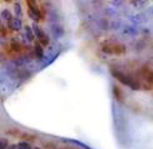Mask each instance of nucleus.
Returning <instances> with one entry per match:
<instances>
[{
  "label": "nucleus",
  "instance_id": "12",
  "mask_svg": "<svg viewBox=\"0 0 153 149\" xmlns=\"http://www.w3.org/2000/svg\"><path fill=\"white\" fill-rule=\"evenodd\" d=\"M1 144H0V149H8V147H10V145H8V141H7V139H4V137H3L1 139Z\"/></svg>",
  "mask_w": 153,
  "mask_h": 149
},
{
  "label": "nucleus",
  "instance_id": "16",
  "mask_svg": "<svg viewBox=\"0 0 153 149\" xmlns=\"http://www.w3.org/2000/svg\"><path fill=\"white\" fill-rule=\"evenodd\" d=\"M149 13H152V15H153V7L151 8V10H149Z\"/></svg>",
  "mask_w": 153,
  "mask_h": 149
},
{
  "label": "nucleus",
  "instance_id": "11",
  "mask_svg": "<svg viewBox=\"0 0 153 149\" xmlns=\"http://www.w3.org/2000/svg\"><path fill=\"white\" fill-rule=\"evenodd\" d=\"M13 10H15V13H16V16H18L19 19H20V16H22V8H20V5L19 4H15V7H13Z\"/></svg>",
  "mask_w": 153,
  "mask_h": 149
},
{
  "label": "nucleus",
  "instance_id": "15",
  "mask_svg": "<svg viewBox=\"0 0 153 149\" xmlns=\"http://www.w3.org/2000/svg\"><path fill=\"white\" fill-rule=\"evenodd\" d=\"M8 149H18V145H10Z\"/></svg>",
  "mask_w": 153,
  "mask_h": 149
},
{
  "label": "nucleus",
  "instance_id": "1",
  "mask_svg": "<svg viewBox=\"0 0 153 149\" xmlns=\"http://www.w3.org/2000/svg\"><path fill=\"white\" fill-rule=\"evenodd\" d=\"M111 74H113V77L116 78V79H118L120 82H122L124 85H126V86H129V87L134 89V90H137V89L140 87V86L136 83L134 79H132L130 77H128V75L122 74V73H117V70H111Z\"/></svg>",
  "mask_w": 153,
  "mask_h": 149
},
{
  "label": "nucleus",
  "instance_id": "8",
  "mask_svg": "<svg viewBox=\"0 0 153 149\" xmlns=\"http://www.w3.org/2000/svg\"><path fill=\"white\" fill-rule=\"evenodd\" d=\"M35 54H36L38 58H43V48L40 44H36L35 46Z\"/></svg>",
  "mask_w": 153,
  "mask_h": 149
},
{
  "label": "nucleus",
  "instance_id": "5",
  "mask_svg": "<svg viewBox=\"0 0 153 149\" xmlns=\"http://www.w3.org/2000/svg\"><path fill=\"white\" fill-rule=\"evenodd\" d=\"M27 4H28V8H30V12H32L35 16H36L38 19H43L42 18V13H40V11H39V8L36 7V3L35 1H27Z\"/></svg>",
  "mask_w": 153,
  "mask_h": 149
},
{
  "label": "nucleus",
  "instance_id": "7",
  "mask_svg": "<svg viewBox=\"0 0 153 149\" xmlns=\"http://www.w3.org/2000/svg\"><path fill=\"white\" fill-rule=\"evenodd\" d=\"M1 19H4V20H12V13H11V11H8V10H3L1 11Z\"/></svg>",
  "mask_w": 153,
  "mask_h": 149
},
{
  "label": "nucleus",
  "instance_id": "10",
  "mask_svg": "<svg viewBox=\"0 0 153 149\" xmlns=\"http://www.w3.org/2000/svg\"><path fill=\"white\" fill-rule=\"evenodd\" d=\"M18 149H31V147H30V142L27 141H20L18 144Z\"/></svg>",
  "mask_w": 153,
  "mask_h": 149
},
{
  "label": "nucleus",
  "instance_id": "4",
  "mask_svg": "<svg viewBox=\"0 0 153 149\" xmlns=\"http://www.w3.org/2000/svg\"><path fill=\"white\" fill-rule=\"evenodd\" d=\"M8 28L12 30V31H18L22 28V20L19 18H13L12 20L8 21Z\"/></svg>",
  "mask_w": 153,
  "mask_h": 149
},
{
  "label": "nucleus",
  "instance_id": "14",
  "mask_svg": "<svg viewBox=\"0 0 153 149\" xmlns=\"http://www.w3.org/2000/svg\"><path fill=\"white\" fill-rule=\"evenodd\" d=\"M133 5H140V8H143L141 5H145V1H133Z\"/></svg>",
  "mask_w": 153,
  "mask_h": 149
},
{
  "label": "nucleus",
  "instance_id": "9",
  "mask_svg": "<svg viewBox=\"0 0 153 149\" xmlns=\"http://www.w3.org/2000/svg\"><path fill=\"white\" fill-rule=\"evenodd\" d=\"M113 91H114V96H116L117 99H120V101H122V94H121V90H120L117 86H113Z\"/></svg>",
  "mask_w": 153,
  "mask_h": 149
},
{
  "label": "nucleus",
  "instance_id": "13",
  "mask_svg": "<svg viewBox=\"0 0 153 149\" xmlns=\"http://www.w3.org/2000/svg\"><path fill=\"white\" fill-rule=\"evenodd\" d=\"M22 137H26V139L32 140V141H34V140L36 139V137H35V136H31V134H22Z\"/></svg>",
  "mask_w": 153,
  "mask_h": 149
},
{
  "label": "nucleus",
  "instance_id": "6",
  "mask_svg": "<svg viewBox=\"0 0 153 149\" xmlns=\"http://www.w3.org/2000/svg\"><path fill=\"white\" fill-rule=\"evenodd\" d=\"M24 34H26V38L28 40L35 39V32H34V30H32V27H28V26L24 27Z\"/></svg>",
  "mask_w": 153,
  "mask_h": 149
},
{
  "label": "nucleus",
  "instance_id": "2",
  "mask_svg": "<svg viewBox=\"0 0 153 149\" xmlns=\"http://www.w3.org/2000/svg\"><path fill=\"white\" fill-rule=\"evenodd\" d=\"M103 53H108V54H124L125 53V47L122 44H118V43H109V44L103 46Z\"/></svg>",
  "mask_w": 153,
  "mask_h": 149
},
{
  "label": "nucleus",
  "instance_id": "3",
  "mask_svg": "<svg viewBox=\"0 0 153 149\" xmlns=\"http://www.w3.org/2000/svg\"><path fill=\"white\" fill-rule=\"evenodd\" d=\"M32 30H34V32H35V36H36L38 39L40 40V43H42L43 46H47L48 43H50V39H48V36L42 31V30H40L39 26L34 24V26H32Z\"/></svg>",
  "mask_w": 153,
  "mask_h": 149
},
{
  "label": "nucleus",
  "instance_id": "17",
  "mask_svg": "<svg viewBox=\"0 0 153 149\" xmlns=\"http://www.w3.org/2000/svg\"><path fill=\"white\" fill-rule=\"evenodd\" d=\"M34 149H40V148H34Z\"/></svg>",
  "mask_w": 153,
  "mask_h": 149
}]
</instances>
